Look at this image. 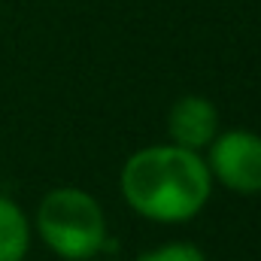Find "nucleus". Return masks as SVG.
Instances as JSON below:
<instances>
[{"label": "nucleus", "mask_w": 261, "mask_h": 261, "mask_svg": "<svg viewBox=\"0 0 261 261\" xmlns=\"http://www.w3.org/2000/svg\"><path fill=\"white\" fill-rule=\"evenodd\" d=\"M31 249V219L12 200L0 195V261H24Z\"/></svg>", "instance_id": "nucleus-5"}, {"label": "nucleus", "mask_w": 261, "mask_h": 261, "mask_svg": "<svg viewBox=\"0 0 261 261\" xmlns=\"http://www.w3.org/2000/svg\"><path fill=\"white\" fill-rule=\"evenodd\" d=\"M167 134L170 143L189 152H203L219 134V110L213 100L200 94L179 97L167 113Z\"/></svg>", "instance_id": "nucleus-4"}, {"label": "nucleus", "mask_w": 261, "mask_h": 261, "mask_svg": "<svg viewBox=\"0 0 261 261\" xmlns=\"http://www.w3.org/2000/svg\"><path fill=\"white\" fill-rule=\"evenodd\" d=\"M122 197L152 222L179 225L195 219L213 195V176L200 152L167 146L137 149L119 176Z\"/></svg>", "instance_id": "nucleus-1"}, {"label": "nucleus", "mask_w": 261, "mask_h": 261, "mask_svg": "<svg viewBox=\"0 0 261 261\" xmlns=\"http://www.w3.org/2000/svg\"><path fill=\"white\" fill-rule=\"evenodd\" d=\"M40 240L67 261H91L107 243V216L97 197L76 186L46 192L37 206Z\"/></svg>", "instance_id": "nucleus-2"}, {"label": "nucleus", "mask_w": 261, "mask_h": 261, "mask_svg": "<svg viewBox=\"0 0 261 261\" xmlns=\"http://www.w3.org/2000/svg\"><path fill=\"white\" fill-rule=\"evenodd\" d=\"M206 167L216 182L237 195H261V134L219 130L206 146Z\"/></svg>", "instance_id": "nucleus-3"}, {"label": "nucleus", "mask_w": 261, "mask_h": 261, "mask_svg": "<svg viewBox=\"0 0 261 261\" xmlns=\"http://www.w3.org/2000/svg\"><path fill=\"white\" fill-rule=\"evenodd\" d=\"M137 261H206V255L195 243H167V246L143 252Z\"/></svg>", "instance_id": "nucleus-6"}]
</instances>
